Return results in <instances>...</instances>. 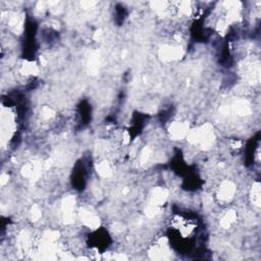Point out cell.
Listing matches in <instances>:
<instances>
[{"label": "cell", "mask_w": 261, "mask_h": 261, "mask_svg": "<svg viewBox=\"0 0 261 261\" xmlns=\"http://www.w3.org/2000/svg\"><path fill=\"white\" fill-rule=\"evenodd\" d=\"M237 193V186L233 181L223 180L219 183L217 189L218 199L220 202H231Z\"/></svg>", "instance_id": "cell-1"}, {"label": "cell", "mask_w": 261, "mask_h": 261, "mask_svg": "<svg viewBox=\"0 0 261 261\" xmlns=\"http://www.w3.org/2000/svg\"><path fill=\"white\" fill-rule=\"evenodd\" d=\"M250 200L252 204L259 208L261 202V188L259 182H254L250 190Z\"/></svg>", "instance_id": "cell-2"}]
</instances>
